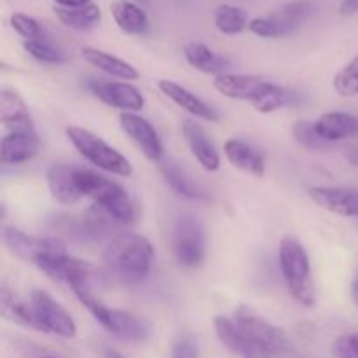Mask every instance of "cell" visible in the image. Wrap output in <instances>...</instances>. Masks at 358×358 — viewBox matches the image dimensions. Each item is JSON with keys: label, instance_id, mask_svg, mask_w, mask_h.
<instances>
[{"label": "cell", "instance_id": "cell-22", "mask_svg": "<svg viewBox=\"0 0 358 358\" xmlns=\"http://www.w3.org/2000/svg\"><path fill=\"white\" fill-rule=\"evenodd\" d=\"M315 129L325 142H339L358 135V117L348 112H329L315 121Z\"/></svg>", "mask_w": 358, "mask_h": 358}, {"label": "cell", "instance_id": "cell-41", "mask_svg": "<svg viewBox=\"0 0 358 358\" xmlns=\"http://www.w3.org/2000/svg\"><path fill=\"white\" fill-rule=\"evenodd\" d=\"M348 159L352 161V163L355 164V166H358V150H353V152H350Z\"/></svg>", "mask_w": 358, "mask_h": 358}, {"label": "cell", "instance_id": "cell-15", "mask_svg": "<svg viewBox=\"0 0 358 358\" xmlns=\"http://www.w3.org/2000/svg\"><path fill=\"white\" fill-rule=\"evenodd\" d=\"M157 87H159L161 93H163L168 100H171L175 105L184 108L185 112H189V114L194 115V117L205 119V121L210 122L219 121V114L215 112V108L210 107L206 101H203L201 98L196 96L192 91L180 86V84L175 83V80L163 79L157 83Z\"/></svg>", "mask_w": 358, "mask_h": 358}, {"label": "cell", "instance_id": "cell-36", "mask_svg": "<svg viewBox=\"0 0 358 358\" xmlns=\"http://www.w3.org/2000/svg\"><path fill=\"white\" fill-rule=\"evenodd\" d=\"M332 353L336 358H358V332L336 339L332 345Z\"/></svg>", "mask_w": 358, "mask_h": 358}, {"label": "cell", "instance_id": "cell-24", "mask_svg": "<svg viewBox=\"0 0 358 358\" xmlns=\"http://www.w3.org/2000/svg\"><path fill=\"white\" fill-rule=\"evenodd\" d=\"M80 56L90 63L91 66H96L101 72L108 73L112 77H117L122 80H135L138 79V72L133 65H129L124 59L112 56L108 52L101 51V49L94 48H83L80 49Z\"/></svg>", "mask_w": 358, "mask_h": 358}, {"label": "cell", "instance_id": "cell-38", "mask_svg": "<svg viewBox=\"0 0 358 358\" xmlns=\"http://www.w3.org/2000/svg\"><path fill=\"white\" fill-rule=\"evenodd\" d=\"M339 13L343 16H352V14L358 13V0H343L339 6Z\"/></svg>", "mask_w": 358, "mask_h": 358}, {"label": "cell", "instance_id": "cell-25", "mask_svg": "<svg viewBox=\"0 0 358 358\" xmlns=\"http://www.w3.org/2000/svg\"><path fill=\"white\" fill-rule=\"evenodd\" d=\"M0 313H2L3 318L14 322V324L42 332V327L38 324L37 317H35L31 303H24L20 296H16L7 287H2V292H0Z\"/></svg>", "mask_w": 358, "mask_h": 358}, {"label": "cell", "instance_id": "cell-18", "mask_svg": "<svg viewBox=\"0 0 358 358\" xmlns=\"http://www.w3.org/2000/svg\"><path fill=\"white\" fill-rule=\"evenodd\" d=\"M182 133L191 149L192 156L198 159V163L205 168L206 171H215L220 166L219 150L215 149L212 140L208 138L205 129L194 121H184L182 124Z\"/></svg>", "mask_w": 358, "mask_h": 358}, {"label": "cell", "instance_id": "cell-26", "mask_svg": "<svg viewBox=\"0 0 358 358\" xmlns=\"http://www.w3.org/2000/svg\"><path fill=\"white\" fill-rule=\"evenodd\" d=\"M161 173H163L166 184L173 189L177 194L189 199H205L206 192L196 180H192L191 175L184 170L173 159L161 161Z\"/></svg>", "mask_w": 358, "mask_h": 358}, {"label": "cell", "instance_id": "cell-37", "mask_svg": "<svg viewBox=\"0 0 358 358\" xmlns=\"http://www.w3.org/2000/svg\"><path fill=\"white\" fill-rule=\"evenodd\" d=\"M171 358H199L198 345L191 338L178 339L171 350Z\"/></svg>", "mask_w": 358, "mask_h": 358}, {"label": "cell", "instance_id": "cell-20", "mask_svg": "<svg viewBox=\"0 0 358 358\" xmlns=\"http://www.w3.org/2000/svg\"><path fill=\"white\" fill-rule=\"evenodd\" d=\"M0 121L9 131H35L28 105L14 91L3 90L0 93Z\"/></svg>", "mask_w": 358, "mask_h": 358}, {"label": "cell", "instance_id": "cell-35", "mask_svg": "<svg viewBox=\"0 0 358 358\" xmlns=\"http://www.w3.org/2000/svg\"><path fill=\"white\" fill-rule=\"evenodd\" d=\"M10 27H13L24 41H27V38H38L44 35L41 23L23 13H14L13 16H10Z\"/></svg>", "mask_w": 358, "mask_h": 358}, {"label": "cell", "instance_id": "cell-6", "mask_svg": "<svg viewBox=\"0 0 358 358\" xmlns=\"http://www.w3.org/2000/svg\"><path fill=\"white\" fill-rule=\"evenodd\" d=\"M233 318L238 322V325H240L257 345H261L273 358H278L292 352V345H290L289 336H287L282 329L273 325L269 320H266L264 317H261V315H259L257 311L252 310V308H236Z\"/></svg>", "mask_w": 358, "mask_h": 358}, {"label": "cell", "instance_id": "cell-42", "mask_svg": "<svg viewBox=\"0 0 358 358\" xmlns=\"http://www.w3.org/2000/svg\"><path fill=\"white\" fill-rule=\"evenodd\" d=\"M107 358H124L122 355H119L117 352H107V355H105Z\"/></svg>", "mask_w": 358, "mask_h": 358}, {"label": "cell", "instance_id": "cell-17", "mask_svg": "<svg viewBox=\"0 0 358 358\" xmlns=\"http://www.w3.org/2000/svg\"><path fill=\"white\" fill-rule=\"evenodd\" d=\"M38 147L35 131H9L0 142V159L3 164L27 163L37 156Z\"/></svg>", "mask_w": 358, "mask_h": 358}, {"label": "cell", "instance_id": "cell-44", "mask_svg": "<svg viewBox=\"0 0 358 358\" xmlns=\"http://www.w3.org/2000/svg\"><path fill=\"white\" fill-rule=\"evenodd\" d=\"M42 358H56V357H51V355H48V357H42Z\"/></svg>", "mask_w": 358, "mask_h": 358}, {"label": "cell", "instance_id": "cell-34", "mask_svg": "<svg viewBox=\"0 0 358 358\" xmlns=\"http://www.w3.org/2000/svg\"><path fill=\"white\" fill-rule=\"evenodd\" d=\"M315 10H317V7H315V2H311V0H292V2L285 3V6L280 9V13H282L287 20L292 21L294 24L299 27L304 20L313 16Z\"/></svg>", "mask_w": 358, "mask_h": 358}, {"label": "cell", "instance_id": "cell-32", "mask_svg": "<svg viewBox=\"0 0 358 358\" xmlns=\"http://www.w3.org/2000/svg\"><path fill=\"white\" fill-rule=\"evenodd\" d=\"M336 93L345 98L358 96V56L352 59L348 65L343 66L334 77Z\"/></svg>", "mask_w": 358, "mask_h": 358}, {"label": "cell", "instance_id": "cell-13", "mask_svg": "<svg viewBox=\"0 0 358 358\" xmlns=\"http://www.w3.org/2000/svg\"><path fill=\"white\" fill-rule=\"evenodd\" d=\"M35 266L41 271H44L49 278L63 282L66 285H70L73 280H93L94 276V268L90 262L72 257L66 252L48 255V257L41 259Z\"/></svg>", "mask_w": 358, "mask_h": 358}, {"label": "cell", "instance_id": "cell-11", "mask_svg": "<svg viewBox=\"0 0 358 358\" xmlns=\"http://www.w3.org/2000/svg\"><path fill=\"white\" fill-rule=\"evenodd\" d=\"M213 327L219 341L234 355L240 358H273L238 325L233 317H215Z\"/></svg>", "mask_w": 358, "mask_h": 358}, {"label": "cell", "instance_id": "cell-3", "mask_svg": "<svg viewBox=\"0 0 358 358\" xmlns=\"http://www.w3.org/2000/svg\"><path fill=\"white\" fill-rule=\"evenodd\" d=\"M280 266L290 296L303 306H313L317 297L310 257L296 238L285 236L280 243Z\"/></svg>", "mask_w": 358, "mask_h": 358}, {"label": "cell", "instance_id": "cell-21", "mask_svg": "<svg viewBox=\"0 0 358 358\" xmlns=\"http://www.w3.org/2000/svg\"><path fill=\"white\" fill-rule=\"evenodd\" d=\"M77 168L65 166V164H52L48 170V185L52 198L65 206H72L83 198L76 180Z\"/></svg>", "mask_w": 358, "mask_h": 358}, {"label": "cell", "instance_id": "cell-10", "mask_svg": "<svg viewBox=\"0 0 358 358\" xmlns=\"http://www.w3.org/2000/svg\"><path fill=\"white\" fill-rule=\"evenodd\" d=\"M119 124L122 131L131 138V142L142 150L143 156L154 163H161L164 159V145L154 126L142 115L135 112H122L119 115Z\"/></svg>", "mask_w": 358, "mask_h": 358}, {"label": "cell", "instance_id": "cell-29", "mask_svg": "<svg viewBox=\"0 0 358 358\" xmlns=\"http://www.w3.org/2000/svg\"><path fill=\"white\" fill-rule=\"evenodd\" d=\"M252 34L259 35V37L264 38H278L290 35L297 28V24H294L292 21L287 20L282 13L269 14V16H261L255 17L248 23Z\"/></svg>", "mask_w": 358, "mask_h": 358}, {"label": "cell", "instance_id": "cell-1", "mask_svg": "<svg viewBox=\"0 0 358 358\" xmlns=\"http://www.w3.org/2000/svg\"><path fill=\"white\" fill-rule=\"evenodd\" d=\"M103 262L112 278L122 285H136L149 276L154 262V247L142 234H119L108 241Z\"/></svg>", "mask_w": 358, "mask_h": 358}, {"label": "cell", "instance_id": "cell-30", "mask_svg": "<svg viewBox=\"0 0 358 358\" xmlns=\"http://www.w3.org/2000/svg\"><path fill=\"white\" fill-rule=\"evenodd\" d=\"M213 24L220 34L236 35L248 27V14L236 6H219L213 13Z\"/></svg>", "mask_w": 358, "mask_h": 358}, {"label": "cell", "instance_id": "cell-12", "mask_svg": "<svg viewBox=\"0 0 358 358\" xmlns=\"http://www.w3.org/2000/svg\"><path fill=\"white\" fill-rule=\"evenodd\" d=\"M86 87L103 103L121 108L122 112H138L145 105L142 91L128 83H103V80L90 79Z\"/></svg>", "mask_w": 358, "mask_h": 358}, {"label": "cell", "instance_id": "cell-5", "mask_svg": "<svg viewBox=\"0 0 358 358\" xmlns=\"http://www.w3.org/2000/svg\"><path fill=\"white\" fill-rule=\"evenodd\" d=\"M171 247L182 268L196 269L203 264L206 255L205 229L194 215H180L175 220Z\"/></svg>", "mask_w": 358, "mask_h": 358}, {"label": "cell", "instance_id": "cell-23", "mask_svg": "<svg viewBox=\"0 0 358 358\" xmlns=\"http://www.w3.org/2000/svg\"><path fill=\"white\" fill-rule=\"evenodd\" d=\"M110 13L115 24L124 34L145 35L149 31V17L145 10L131 0H115L110 6Z\"/></svg>", "mask_w": 358, "mask_h": 358}, {"label": "cell", "instance_id": "cell-31", "mask_svg": "<svg viewBox=\"0 0 358 358\" xmlns=\"http://www.w3.org/2000/svg\"><path fill=\"white\" fill-rule=\"evenodd\" d=\"M23 48L27 49L28 55L34 56L35 59H38L42 63H51V65H62V63H65V55H63L62 49L56 48L44 35L38 38H27L23 42Z\"/></svg>", "mask_w": 358, "mask_h": 358}, {"label": "cell", "instance_id": "cell-8", "mask_svg": "<svg viewBox=\"0 0 358 358\" xmlns=\"http://www.w3.org/2000/svg\"><path fill=\"white\" fill-rule=\"evenodd\" d=\"M275 83L262 79L257 76H248V73H220L213 80V86L231 100L248 101L252 107H257L262 101V98L269 93Z\"/></svg>", "mask_w": 358, "mask_h": 358}, {"label": "cell", "instance_id": "cell-16", "mask_svg": "<svg viewBox=\"0 0 358 358\" xmlns=\"http://www.w3.org/2000/svg\"><path fill=\"white\" fill-rule=\"evenodd\" d=\"M101 327L114 334L115 338L124 339V341L142 343L147 341L150 336V325L143 318L122 310H108V315Z\"/></svg>", "mask_w": 358, "mask_h": 358}, {"label": "cell", "instance_id": "cell-2", "mask_svg": "<svg viewBox=\"0 0 358 358\" xmlns=\"http://www.w3.org/2000/svg\"><path fill=\"white\" fill-rule=\"evenodd\" d=\"M76 180L80 194L90 198L93 205L105 210L119 224L135 222V205L121 185L91 170H77Z\"/></svg>", "mask_w": 358, "mask_h": 358}, {"label": "cell", "instance_id": "cell-14", "mask_svg": "<svg viewBox=\"0 0 358 358\" xmlns=\"http://www.w3.org/2000/svg\"><path fill=\"white\" fill-rule=\"evenodd\" d=\"M308 196L327 212L343 217H358V189L310 187Z\"/></svg>", "mask_w": 358, "mask_h": 358}, {"label": "cell", "instance_id": "cell-4", "mask_svg": "<svg viewBox=\"0 0 358 358\" xmlns=\"http://www.w3.org/2000/svg\"><path fill=\"white\" fill-rule=\"evenodd\" d=\"M66 138L79 150L80 156H84V159H87L100 170L119 175V177H129L133 173V166L128 157L122 156L117 149L108 145L105 140L91 133L90 129L70 126L66 128Z\"/></svg>", "mask_w": 358, "mask_h": 358}, {"label": "cell", "instance_id": "cell-7", "mask_svg": "<svg viewBox=\"0 0 358 358\" xmlns=\"http://www.w3.org/2000/svg\"><path fill=\"white\" fill-rule=\"evenodd\" d=\"M31 308L35 311L42 332L55 334L63 339H73L77 336V325L72 315L45 290H34L30 296Z\"/></svg>", "mask_w": 358, "mask_h": 358}, {"label": "cell", "instance_id": "cell-40", "mask_svg": "<svg viewBox=\"0 0 358 358\" xmlns=\"http://www.w3.org/2000/svg\"><path fill=\"white\" fill-rule=\"evenodd\" d=\"M352 297H353V303H355L358 308V276H355V280H353L352 283Z\"/></svg>", "mask_w": 358, "mask_h": 358}, {"label": "cell", "instance_id": "cell-28", "mask_svg": "<svg viewBox=\"0 0 358 358\" xmlns=\"http://www.w3.org/2000/svg\"><path fill=\"white\" fill-rule=\"evenodd\" d=\"M56 17L59 23L65 24L70 30H90L100 21L101 13L96 3H86L80 7H56Z\"/></svg>", "mask_w": 358, "mask_h": 358}, {"label": "cell", "instance_id": "cell-33", "mask_svg": "<svg viewBox=\"0 0 358 358\" xmlns=\"http://www.w3.org/2000/svg\"><path fill=\"white\" fill-rule=\"evenodd\" d=\"M294 138L301 143V145L308 147V149H324L329 142L320 138V135L315 129V122L311 121H297L292 128Z\"/></svg>", "mask_w": 358, "mask_h": 358}, {"label": "cell", "instance_id": "cell-27", "mask_svg": "<svg viewBox=\"0 0 358 358\" xmlns=\"http://www.w3.org/2000/svg\"><path fill=\"white\" fill-rule=\"evenodd\" d=\"M184 55L189 65L194 66L199 72L210 73V76L215 77L226 72L227 65H229L226 58H222L215 51H212L208 45L199 44V42H189V44H185Z\"/></svg>", "mask_w": 358, "mask_h": 358}, {"label": "cell", "instance_id": "cell-19", "mask_svg": "<svg viewBox=\"0 0 358 358\" xmlns=\"http://www.w3.org/2000/svg\"><path fill=\"white\" fill-rule=\"evenodd\" d=\"M224 154L233 166L247 173L262 177L266 171V157L261 149L241 138H229L224 145Z\"/></svg>", "mask_w": 358, "mask_h": 358}, {"label": "cell", "instance_id": "cell-39", "mask_svg": "<svg viewBox=\"0 0 358 358\" xmlns=\"http://www.w3.org/2000/svg\"><path fill=\"white\" fill-rule=\"evenodd\" d=\"M59 7H80L90 3V0H55Z\"/></svg>", "mask_w": 358, "mask_h": 358}, {"label": "cell", "instance_id": "cell-43", "mask_svg": "<svg viewBox=\"0 0 358 358\" xmlns=\"http://www.w3.org/2000/svg\"><path fill=\"white\" fill-rule=\"evenodd\" d=\"M135 2H142V3H147V2H149V0H135Z\"/></svg>", "mask_w": 358, "mask_h": 358}, {"label": "cell", "instance_id": "cell-9", "mask_svg": "<svg viewBox=\"0 0 358 358\" xmlns=\"http://www.w3.org/2000/svg\"><path fill=\"white\" fill-rule=\"evenodd\" d=\"M3 243L6 247L17 255L20 259L27 262H34L37 264L41 259L48 257V255L59 254V252H66L62 243L56 240H49V238L34 236V234H27L24 231L17 229V227H6L3 229Z\"/></svg>", "mask_w": 358, "mask_h": 358}]
</instances>
